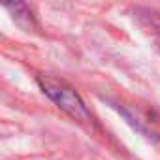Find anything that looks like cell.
Instances as JSON below:
<instances>
[{
  "label": "cell",
  "mask_w": 160,
  "mask_h": 160,
  "mask_svg": "<svg viewBox=\"0 0 160 160\" xmlns=\"http://www.w3.org/2000/svg\"><path fill=\"white\" fill-rule=\"evenodd\" d=\"M0 4H2V6L13 15V19H15L23 28H30V27H34L32 12H30V8L27 6L25 0H0Z\"/></svg>",
  "instance_id": "7a4b0ae2"
},
{
  "label": "cell",
  "mask_w": 160,
  "mask_h": 160,
  "mask_svg": "<svg viewBox=\"0 0 160 160\" xmlns=\"http://www.w3.org/2000/svg\"><path fill=\"white\" fill-rule=\"evenodd\" d=\"M38 85L42 91L64 111L68 113L73 121L83 122V124H92L91 111L83 104V100L79 98V94L62 79H57L53 75H38Z\"/></svg>",
  "instance_id": "6da1fadb"
}]
</instances>
